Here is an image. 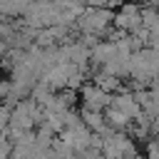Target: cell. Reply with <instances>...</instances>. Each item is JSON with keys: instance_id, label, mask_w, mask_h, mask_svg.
Here are the masks:
<instances>
[{"instance_id": "1", "label": "cell", "mask_w": 159, "mask_h": 159, "mask_svg": "<svg viewBox=\"0 0 159 159\" xmlns=\"http://www.w3.org/2000/svg\"><path fill=\"white\" fill-rule=\"evenodd\" d=\"M114 25L127 32V35H137L142 30V7L134 5V2H127L122 5L117 12H114Z\"/></svg>"}, {"instance_id": "2", "label": "cell", "mask_w": 159, "mask_h": 159, "mask_svg": "<svg viewBox=\"0 0 159 159\" xmlns=\"http://www.w3.org/2000/svg\"><path fill=\"white\" fill-rule=\"evenodd\" d=\"M80 97H82V107H89V109H107L112 104V92H107L104 87H99L97 82L92 84H82L80 87Z\"/></svg>"}, {"instance_id": "3", "label": "cell", "mask_w": 159, "mask_h": 159, "mask_svg": "<svg viewBox=\"0 0 159 159\" xmlns=\"http://www.w3.org/2000/svg\"><path fill=\"white\" fill-rule=\"evenodd\" d=\"M10 107H12V104H0V134L7 132V124H10Z\"/></svg>"}, {"instance_id": "4", "label": "cell", "mask_w": 159, "mask_h": 159, "mask_svg": "<svg viewBox=\"0 0 159 159\" xmlns=\"http://www.w3.org/2000/svg\"><path fill=\"white\" fill-rule=\"evenodd\" d=\"M0 157H12V139L7 134H0Z\"/></svg>"}]
</instances>
